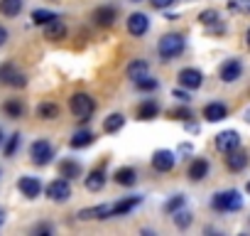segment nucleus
I'll return each instance as SVG.
<instances>
[{
  "instance_id": "1",
  "label": "nucleus",
  "mask_w": 250,
  "mask_h": 236,
  "mask_svg": "<svg viewBox=\"0 0 250 236\" xmlns=\"http://www.w3.org/2000/svg\"><path fill=\"white\" fill-rule=\"evenodd\" d=\"M184 47H187L184 35H179V32H167V35L157 42V54H160L162 62H169V59L179 57V54L184 52Z\"/></svg>"
},
{
  "instance_id": "2",
  "label": "nucleus",
  "mask_w": 250,
  "mask_h": 236,
  "mask_svg": "<svg viewBox=\"0 0 250 236\" xmlns=\"http://www.w3.org/2000/svg\"><path fill=\"white\" fill-rule=\"evenodd\" d=\"M69 108H71L74 118H79L81 123H86L88 118L93 116V111H96V101H93L86 91H76V94L69 98Z\"/></svg>"
},
{
  "instance_id": "3",
  "label": "nucleus",
  "mask_w": 250,
  "mask_h": 236,
  "mask_svg": "<svg viewBox=\"0 0 250 236\" xmlns=\"http://www.w3.org/2000/svg\"><path fill=\"white\" fill-rule=\"evenodd\" d=\"M211 209H216V212H238V209H243V197H240V192L238 189H226V192H216L213 197H211Z\"/></svg>"
},
{
  "instance_id": "4",
  "label": "nucleus",
  "mask_w": 250,
  "mask_h": 236,
  "mask_svg": "<svg viewBox=\"0 0 250 236\" xmlns=\"http://www.w3.org/2000/svg\"><path fill=\"white\" fill-rule=\"evenodd\" d=\"M0 84L10 86V89H22L27 84V76L25 71H20L15 62H5V64H0Z\"/></svg>"
},
{
  "instance_id": "5",
  "label": "nucleus",
  "mask_w": 250,
  "mask_h": 236,
  "mask_svg": "<svg viewBox=\"0 0 250 236\" xmlns=\"http://www.w3.org/2000/svg\"><path fill=\"white\" fill-rule=\"evenodd\" d=\"M52 158H54V148H52V143L47 138H37L30 145V160H32V165L44 167V165L52 163Z\"/></svg>"
},
{
  "instance_id": "6",
  "label": "nucleus",
  "mask_w": 250,
  "mask_h": 236,
  "mask_svg": "<svg viewBox=\"0 0 250 236\" xmlns=\"http://www.w3.org/2000/svg\"><path fill=\"white\" fill-rule=\"evenodd\" d=\"M76 216H79L81 221H91V219L103 221V219H110V216H115V202H105V204L83 207V209H79V212H76Z\"/></svg>"
},
{
  "instance_id": "7",
  "label": "nucleus",
  "mask_w": 250,
  "mask_h": 236,
  "mask_svg": "<svg viewBox=\"0 0 250 236\" xmlns=\"http://www.w3.org/2000/svg\"><path fill=\"white\" fill-rule=\"evenodd\" d=\"M44 192H47V197L52 202H69V197H71V182L64 180V177H57V180H52L47 185Z\"/></svg>"
},
{
  "instance_id": "8",
  "label": "nucleus",
  "mask_w": 250,
  "mask_h": 236,
  "mask_svg": "<svg viewBox=\"0 0 250 236\" xmlns=\"http://www.w3.org/2000/svg\"><path fill=\"white\" fill-rule=\"evenodd\" d=\"M177 84L184 86V89H189V91H196V89H201V84H204V74H201L196 67H184V69L177 74Z\"/></svg>"
},
{
  "instance_id": "9",
  "label": "nucleus",
  "mask_w": 250,
  "mask_h": 236,
  "mask_svg": "<svg viewBox=\"0 0 250 236\" xmlns=\"http://www.w3.org/2000/svg\"><path fill=\"white\" fill-rule=\"evenodd\" d=\"M125 27H128L133 37H145L150 30V18L145 13H130L128 20H125Z\"/></svg>"
},
{
  "instance_id": "10",
  "label": "nucleus",
  "mask_w": 250,
  "mask_h": 236,
  "mask_svg": "<svg viewBox=\"0 0 250 236\" xmlns=\"http://www.w3.org/2000/svg\"><path fill=\"white\" fill-rule=\"evenodd\" d=\"M213 145H216V150L218 153H230V150H235V148H240V133L238 131H221L218 136H216V141H213Z\"/></svg>"
},
{
  "instance_id": "11",
  "label": "nucleus",
  "mask_w": 250,
  "mask_h": 236,
  "mask_svg": "<svg viewBox=\"0 0 250 236\" xmlns=\"http://www.w3.org/2000/svg\"><path fill=\"white\" fill-rule=\"evenodd\" d=\"M174 165H177V155H174L172 150L160 148V150L152 153V167H155L157 172H172Z\"/></svg>"
},
{
  "instance_id": "12",
  "label": "nucleus",
  "mask_w": 250,
  "mask_h": 236,
  "mask_svg": "<svg viewBox=\"0 0 250 236\" xmlns=\"http://www.w3.org/2000/svg\"><path fill=\"white\" fill-rule=\"evenodd\" d=\"M57 172H59V177H64V180H79V177H83V165L76 160V158H62L59 160V167H57Z\"/></svg>"
},
{
  "instance_id": "13",
  "label": "nucleus",
  "mask_w": 250,
  "mask_h": 236,
  "mask_svg": "<svg viewBox=\"0 0 250 236\" xmlns=\"http://www.w3.org/2000/svg\"><path fill=\"white\" fill-rule=\"evenodd\" d=\"M18 189L22 192V197H27V199H37V197L42 194L44 185H42V180H40V177H32V175H22V177L18 180Z\"/></svg>"
},
{
  "instance_id": "14",
  "label": "nucleus",
  "mask_w": 250,
  "mask_h": 236,
  "mask_svg": "<svg viewBox=\"0 0 250 236\" xmlns=\"http://www.w3.org/2000/svg\"><path fill=\"white\" fill-rule=\"evenodd\" d=\"M218 76H221L223 84H233V81H238V79L243 76V62H240V59H226V62L221 64Z\"/></svg>"
},
{
  "instance_id": "15",
  "label": "nucleus",
  "mask_w": 250,
  "mask_h": 236,
  "mask_svg": "<svg viewBox=\"0 0 250 236\" xmlns=\"http://www.w3.org/2000/svg\"><path fill=\"white\" fill-rule=\"evenodd\" d=\"M204 118L208 123H221V121H226L228 118V106L223 103V101H211V103H206L204 106Z\"/></svg>"
},
{
  "instance_id": "16",
  "label": "nucleus",
  "mask_w": 250,
  "mask_h": 236,
  "mask_svg": "<svg viewBox=\"0 0 250 236\" xmlns=\"http://www.w3.org/2000/svg\"><path fill=\"white\" fill-rule=\"evenodd\" d=\"M160 103L157 98H143L135 108V116H138V121H155V118L160 116Z\"/></svg>"
},
{
  "instance_id": "17",
  "label": "nucleus",
  "mask_w": 250,
  "mask_h": 236,
  "mask_svg": "<svg viewBox=\"0 0 250 236\" xmlns=\"http://www.w3.org/2000/svg\"><path fill=\"white\" fill-rule=\"evenodd\" d=\"M208 172H211V163H208L206 158H194V160L189 163L187 177H189L191 182H201V180L208 177Z\"/></svg>"
},
{
  "instance_id": "18",
  "label": "nucleus",
  "mask_w": 250,
  "mask_h": 236,
  "mask_svg": "<svg viewBox=\"0 0 250 236\" xmlns=\"http://www.w3.org/2000/svg\"><path fill=\"white\" fill-rule=\"evenodd\" d=\"M115 20H118L115 5H98V8L93 10V23H96L98 27H110Z\"/></svg>"
},
{
  "instance_id": "19",
  "label": "nucleus",
  "mask_w": 250,
  "mask_h": 236,
  "mask_svg": "<svg viewBox=\"0 0 250 236\" xmlns=\"http://www.w3.org/2000/svg\"><path fill=\"white\" fill-rule=\"evenodd\" d=\"M226 167H228L230 172H243V170L248 167V153L240 150V148L226 153Z\"/></svg>"
},
{
  "instance_id": "20",
  "label": "nucleus",
  "mask_w": 250,
  "mask_h": 236,
  "mask_svg": "<svg viewBox=\"0 0 250 236\" xmlns=\"http://www.w3.org/2000/svg\"><path fill=\"white\" fill-rule=\"evenodd\" d=\"M199 23L208 30V32H223V25H221V18H218V10L208 8V10H201L199 13Z\"/></svg>"
},
{
  "instance_id": "21",
  "label": "nucleus",
  "mask_w": 250,
  "mask_h": 236,
  "mask_svg": "<svg viewBox=\"0 0 250 236\" xmlns=\"http://www.w3.org/2000/svg\"><path fill=\"white\" fill-rule=\"evenodd\" d=\"M113 180H115V185H120V187H133V185L138 182V170H135L133 165L118 167L115 175H113Z\"/></svg>"
},
{
  "instance_id": "22",
  "label": "nucleus",
  "mask_w": 250,
  "mask_h": 236,
  "mask_svg": "<svg viewBox=\"0 0 250 236\" xmlns=\"http://www.w3.org/2000/svg\"><path fill=\"white\" fill-rule=\"evenodd\" d=\"M83 185H86L88 192H101V189L105 187V170H103V167L91 170V172L83 177Z\"/></svg>"
},
{
  "instance_id": "23",
  "label": "nucleus",
  "mask_w": 250,
  "mask_h": 236,
  "mask_svg": "<svg viewBox=\"0 0 250 236\" xmlns=\"http://www.w3.org/2000/svg\"><path fill=\"white\" fill-rule=\"evenodd\" d=\"M64 37H66V25H64L62 18H57V20H52L49 25H44V40L59 42V40H64Z\"/></svg>"
},
{
  "instance_id": "24",
  "label": "nucleus",
  "mask_w": 250,
  "mask_h": 236,
  "mask_svg": "<svg viewBox=\"0 0 250 236\" xmlns=\"http://www.w3.org/2000/svg\"><path fill=\"white\" fill-rule=\"evenodd\" d=\"M35 113H37V118H42V121H57V118L62 116V108L54 101H42Z\"/></svg>"
},
{
  "instance_id": "25",
  "label": "nucleus",
  "mask_w": 250,
  "mask_h": 236,
  "mask_svg": "<svg viewBox=\"0 0 250 236\" xmlns=\"http://www.w3.org/2000/svg\"><path fill=\"white\" fill-rule=\"evenodd\" d=\"M143 204V197L140 194H130V197H125V199H118L115 202V216H125V214H130L135 207Z\"/></svg>"
},
{
  "instance_id": "26",
  "label": "nucleus",
  "mask_w": 250,
  "mask_h": 236,
  "mask_svg": "<svg viewBox=\"0 0 250 236\" xmlns=\"http://www.w3.org/2000/svg\"><path fill=\"white\" fill-rule=\"evenodd\" d=\"M96 141V136L91 133V131H86V128H81V131H76L74 136H71V141H69V145L74 148V150H83V148H88L91 143Z\"/></svg>"
},
{
  "instance_id": "27",
  "label": "nucleus",
  "mask_w": 250,
  "mask_h": 236,
  "mask_svg": "<svg viewBox=\"0 0 250 236\" xmlns=\"http://www.w3.org/2000/svg\"><path fill=\"white\" fill-rule=\"evenodd\" d=\"M123 126H125V116L123 113H110V116L103 118V133H108V136L123 131Z\"/></svg>"
},
{
  "instance_id": "28",
  "label": "nucleus",
  "mask_w": 250,
  "mask_h": 236,
  "mask_svg": "<svg viewBox=\"0 0 250 236\" xmlns=\"http://www.w3.org/2000/svg\"><path fill=\"white\" fill-rule=\"evenodd\" d=\"M25 8V0H0V15L3 18H18Z\"/></svg>"
},
{
  "instance_id": "29",
  "label": "nucleus",
  "mask_w": 250,
  "mask_h": 236,
  "mask_svg": "<svg viewBox=\"0 0 250 236\" xmlns=\"http://www.w3.org/2000/svg\"><path fill=\"white\" fill-rule=\"evenodd\" d=\"M3 113H5L8 118H13V121H18V118L25 116V103H22L20 98H8V101L3 103Z\"/></svg>"
},
{
  "instance_id": "30",
  "label": "nucleus",
  "mask_w": 250,
  "mask_h": 236,
  "mask_svg": "<svg viewBox=\"0 0 250 236\" xmlns=\"http://www.w3.org/2000/svg\"><path fill=\"white\" fill-rule=\"evenodd\" d=\"M32 23L37 25V27H44V25H49L52 20H57L59 15L54 13V10H47V8H37V10H32Z\"/></svg>"
},
{
  "instance_id": "31",
  "label": "nucleus",
  "mask_w": 250,
  "mask_h": 236,
  "mask_svg": "<svg viewBox=\"0 0 250 236\" xmlns=\"http://www.w3.org/2000/svg\"><path fill=\"white\" fill-rule=\"evenodd\" d=\"M133 84H135V89H138V91H143V94H152V91H157V89H160V79H155V76H150V74H145V76L135 79Z\"/></svg>"
},
{
  "instance_id": "32",
  "label": "nucleus",
  "mask_w": 250,
  "mask_h": 236,
  "mask_svg": "<svg viewBox=\"0 0 250 236\" xmlns=\"http://www.w3.org/2000/svg\"><path fill=\"white\" fill-rule=\"evenodd\" d=\"M147 69H150V67H147V62H145V59H135V62H130V64H128L125 74H128V79H133V81H135V79L145 76V74H147Z\"/></svg>"
},
{
  "instance_id": "33",
  "label": "nucleus",
  "mask_w": 250,
  "mask_h": 236,
  "mask_svg": "<svg viewBox=\"0 0 250 236\" xmlns=\"http://www.w3.org/2000/svg\"><path fill=\"white\" fill-rule=\"evenodd\" d=\"M20 145H22V136H20V133H13V136L5 138V143H3V155H5V158H15V153L20 150Z\"/></svg>"
},
{
  "instance_id": "34",
  "label": "nucleus",
  "mask_w": 250,
  "mask_h": 236,
  "mask_svg": "<svg viewBox=\"0 0 250 236\" xmlns=\"http://www.w3.org/2000/svg\"><path fill=\"white\" fill-rule=\"evenodd\" d=\"M172 219H174V226H177V229H189V226H191V221H194L191 212H187L184 207H182V209H177V212L172 214Z\"/></svg>"
},
{
  "instance_id": "35",
  "label": "nucleus",
  "mask_w": 250,
  "mask_h": 236,
  "mask_svg": "<svg viewBox=\"0 0 250 236\" xmlns=\"http://www.w3.org/2000/svg\"><path fill=\"white\" fill-rule=\"evenodd\" d=\"M184 204H187V197H184V194H172V197L165 202V207H162V209H165L167 214H174V212H177V209H182Z\"/></svg>"
},
{
  "instance_id": "36",
  "label": "nucleus",
  "mask_w": 250,
  "mask_h": 236,
  "mask_svg": "<svg viewBox=\"0 0 250 236\" xmlns=\"http://www.w3.org/2000/svg\"><path fill=\"white\" fill-rule=\"evenodd\" d=\"M169 116L174 118V121H182V123H187V121H191L194 118V113H191V108L184 103V106H177V108H172L169 111Z\"/></svg>"
},
{
  "instance_id": "37",
  "label": "nucleus",
  "mask_w": 250,
  "mask_h": 236,
  "mask_svg": "<svg viewBox=\"0 0 250 236\" xmlns=\"http://www.w3.org/2000/svg\"><path fill=\"white\" fill-rule=\"evenodd\" d=\"M228 10L233 13H250V0H228Z\"/></svg>"
},
{
  "instance_id": "38",
  "label": "nucleus",
  "mask_w": 250,
  "mask_h": 236,
  "mask_svg": "<svg viewBox=\"0 0 250 236\" xmlns=\"http://www.w3.org/2000/svg\"><path fill=\"white\" fill-rule=\"evenodd\" d=\"M172 96H174L179 103H189V101H191V96H189V89H184V86L174 89V91H172Z\"/></svg>"
},
{
  "instance_id": "39",
  "label": "nucleus",
  "mask_w": 250,
  "mask_h": 236,
  "mask_svg": "<svg viewBox=\"0 0 250 236\" xmlns=\"http://www.w3.org/2000/svg\"><path fill=\"white\" fill-rule=\"evenodd\" d=\"M150 3H152L155 10H167V8H172L177 3V0H150Z\"/></svg>"
},
{
  "instance_id": "40",
  "label": "nucleus",
  "mask_w": 250,
  "mask_h": 236,
  "mask_svg": "<svg viewBox=\"0 0 250 236\" xmlns=\"http://www.w3.org/2000/svg\"><path fill=\"white\" fill-rule=\"evenodd\" d=\"M8 40H10L8 27H5V25H0V47H5V45H8Z\"/></svg>"
},
{
  "instance_id": "41",
  "label": "nucleus",
  "mask_w": 250,
  "mask_h": 236,
  "mask_svg": "<svg viewBox=\"0 0 250 236\" xmlns=\"http://www.w3.org/2000/svg\"><path fill=\"white\" fill-rule=\"evenodd\" d=\"M32 234H52V226H49V224H37V226L32 229Z\"/></svg>"
},
{
  "instance_id": "42",
  "label": "nucleus",
  "mask_w": 250,
  "mask_h": 236,
  "mask_svg": "<svg viewBox=\"0 0 250 236\" xmlns=\"http://www.w3.org/2000/svg\"><path fill=\"white\" fill-rule=\"evenodd\" d=\"M3 143H5V131L0 128V148H3Z\"/></svg>"
},
{
  "instance_id": "43",
  "label": "nucleus",
  "mask_w": 250,
  "mask_h": 236,
  "mask_svg": "<svg viewBox=\"0 0 250 236\" xmlns=\"http://www.w3.org/2000/svg\"><path fill=\"white\" fill-rule=\"evenodd\" d=\"M245 42H248V47H250V27H248V32H245Z\"/></svg>"
},
{
  "instance_id": "44",
  "label": "nucleus",
  "mask_w": 250,
  "mask_h": 236,
  "mask_svg": "<svg viewBox=\"0 0 250 236\" xmlns=\"http://www.w3.org/2000/svg\"><path fill=\"white\" fill-rule=\"evenodd\" d=\"M3 216H5V209H3V207H0V221H3Z\"/></svg>"
},
{
  "instance_id": "45",
  "label": "nucleus",
  "mask_w": 250,
  "mask_h": 236,
  "mask_svg": "<svg viewBox=\"0 0 250 236\" xmlns=\"http://www.w3.org/2000/svg\"><path fill=\"white\" fill-rule=\"evenodd\" d=\"M245 121L250 123V111H245Z\"/></svg>"
},
{
  "instance_id": "46",
  "label": "nucleus",
  "mask_w": 250,
  "mask_h": 236,
  "mask_svg": "<svg viewBox=\"0 0 250 236\" xmlns=\"http://www.w3.org/2000/svg\"><path fill=\"white\" fill-rule=\"evenodd\" d=\"M245 192H248V194H250V182H248V185H245Z\"/></svg>"
},
{
  "instance_id": "47",
  "label": "nucleus",
  "mask_w": 250,
  "mask_h": 236,
  "mask_svg": "<svg viewBox=\"0 0 250 236\" xmlns=\"http://www.w3.org/2000/svg\"><path fill=\"white\" fill-rule=\"evenodd\" d=\"M130 3H140V0H130Z\"/></svg>"
}]
</instances>
